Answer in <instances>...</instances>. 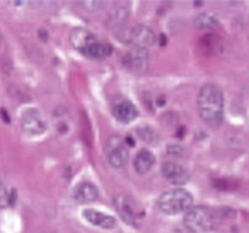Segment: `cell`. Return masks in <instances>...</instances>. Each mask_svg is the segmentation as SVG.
Listing matches in <instances>:
<instances>
[{"label":"cell","instance_id":"1","mask_svg":"<svg viewBox=\"0 0 249 233\" xmlns=\"http://www.w3.org/2000/svg\"><path fill=\"white\" fill-rule=\"evenodd\" d=\"M197 108L201 119L207 125H221L225 117V96L221 88L213 83L202 86L197 96Z\"/></svg>","mask_w":249,"mask_h":233},{"label":"cell","instance_id":"2","mask_svg":"<svg viewBox=\"0 0 249 233\" xmlns=\"http://www.w3.org/2000/svg\"><path fill=\"white\" fill-rule=\"evenodd\" d=\"M156 205L162 214L173 216L189 211L194 205V197L187 190H167L159 196Z\"/></svg>","mask_w":249,"mask_h":233},{"label":"cell","instance_id":"3","mask_svg":"<svg viewBox=\"0 0 249 233\" xmlns=\"http://www.w3.org/2000/svg\"><path fill=\"white\" fill-rule=\"evenodd\" d=\"M183 225L192 233H208L213 228V216L207 209L192 206L183 216Z\"/></svg>","mask_w":249,"mask_h":233},{"label":"cell","instance_id":"4","mask_svg":"<svg viewBox=\"0 0 249 233\" xmlns=\"http://www.w3.org/2000/svg\"><path fill=\"white\" fill-rule=\"evenodd\" d=\"M113 205H114L115 211L118 212V215L121 216L124 222L133 227H137L139 225V222L142 221V212L134 198L125 194H121V195L115 196L113 200Z\"/></svg>","mask_w":249,"mask_h":233},{"label":"cell","instance_id":"5","mask_svg":"<svg viewBox=\"0 0 249 233\" xmlns=\"http://www.w3.org/2000/svg\"><path fill=\"white\" fill-rule=\"evenodd\" d=\"M117 37L124 44H130L133 47H148L153 46L156 41V36L154 31L145 25H137L130 30L121 31L117 34Z\"/></svg>","mask_w":249,"mask_h":233},{"label":"cell","instance_id":"6","mask_svg":"<svg viewBox=\"0 0 249 233\" xmlns=\"http://www.w3.org/2000/svg\"><path fill=\"white\" fill-rule=\"evenodd\" d=\"M106 155L108 162L115 169L125 166L129 158L128 144L121 135H110L106 143Z\"/></svg>","mask_w":249,"mask_h":233},{"label":"cell","instance_id":"7","mask_svg":"<svg viewBox=\"0 0 249 233\" xmlns=\"http://www.w3.org/2000/svg\"><path fill=\"white\" fill-rule=\"evenodd\" d=\"M149 51L144 47H132L123 56V65L134 73H142L149 69Z\"/></svg>","mask_w":249,"mask_h":233},{"label":"cell","instance_id":"8","mask_svg":"<svg viewBox=\"0 0 249 233\" xmlns=\"http://www.w3.org/2000/svg\"><path fill=\"white\" fill-rule=\"evenodd\" d=\"M21 126L24 132L33 135L42 134L46 130V123L42 119L40 112L35 108H29L22 112Z\"/></svg>","mask_w":249,"mask_h":233},{"label":"cell","instance_id":"9","mask_svg":"<svg viewBox=\"0 0 249 233\" xmlns=\"http://www.w3.org/2000/svg\"><path fill=\"white\" fill-rule=\"evenodd\" d=\"M161 175L173 185H183L189 181L190 175L182 165L176 161H166L161 165Z\"/></svg>","mask_w":249,"mask_h":233},{"label":"cell","instance_id":"10","mask_svg":"<svg viewBox=\"0 0 249 233\" xmlns=\"http://www.w3.org/2000/svg\"><path fill=\"white\" fill-rule=\"evenodd\" d=\"M97 40L98 38L85 28H76L70 34V42L73 46V49L80 51L81 54H85Z\"/></svg>","mask_w":249,"mask_h":233},{"label":"cell","instance_id":"11","mask_svg":"<svg viewBox=\"0 0 249 233\" xmlns=\"http://www.w3.org/2000/svg\"><path fill=\"white\" fill-rule=\"evenodd\" d=\"M99 191L98 187L93 185L92 182H81L77 185L72 192V200L78 205H85L88 202H93V201L98 200Z\"/></svg>","mask_w":249,"mask_h":233},{"label":"cell","instance_id":"12","mask_svg":"<svg viewBox=\"0 0 249 233\" xmlns=\"http://www.w3.org/2000/svg\"><path fill=\"white\" fill-rule=\"evenodd\" d=\"M138 114H139L138 108L128 99H121V101L115 102V105L113 106L114 118L123 124H128L133 122L137 118Z\"/></svg>","mask_w":249,"mask_h":233},{"label":"cell","instance_id":"13","mask_svg":"<svg viewBox=\"0 0 249 233\" xmlns=\"http://www.w3.org/2000/svg\"><path fill=\"white\" fill-rule=\"evenodd\" d=\"M82 217L92 226L103 228V230H112L117 226V221L113 216L103 212L96 211L93 209H86L82 211Z\"/></svg>","mask_w":249,"mask_h":233},{"label":"cell","instance_id":"14","mask_svg":"<svg viewBox=\"0 0 249 233\" xmlns=\"http://www.w3.org/2000/svg\"><path fill=\"white\" fill-rule=\"evenodd\" d=\"M129 18V10L124 5H117L109 11L107 18V26L115 34H119L125 28V22Z\"/></svg>","mask_w":249,"mask_h":233},{"label":"cell","instance_id":"15","mask_svg":"<svg viewBox=\"0 0 249 233\" xmlns=\"http://www.w3.org/2000/svg\"><path fill=\"white\" fill-rule=\"evenodd\" d=\"M155 164V155L148 149H142L138 151L134 159V169L138 174L144 175L148 173Z\"/></svg>","mask_w":249,"mask_h":233},{"label":"cell","instance_id":"16","mask_svg":"<svg viewBox=\"0 0 249 233\" xmlns=\"http://www.w3.org/2000/svg\"><path fill=\"white\" fill-rule=\"evenodd\" d=\"M110 54H112L110 45L107 44V42H102L97 40L83 55L89 58H94V60H103V58L108 57Z\"/></svg>","mask_w":249,"mask_h":233},{"label":"cell","instance_id":"17","mask_svg":"<svg viewBox=\"0 0 249 233\" xmlns=\"http://www.w3.org/2000/svg\"><path fill=\"white\" fill-rule=\"evenodd\" d=\"M194 25L200 30H211L218 25V20L210 13H201L194 19Z\"/></svg>","mask_w":249,"mask_h":233},{"label":"cell","instance_id":"18","mask_svg":"<svg viewBox=\"0 0 249 233\" xmlns=\"http://www.w3.org/2000/svg\"><path fill=\"white\" fill-rule=\"evenodd\" d=\"M10 195L11 194L9 192L6 185L4 184L3 180L0 179V209H5V207L11 205Z\"/></svg>","mask_w":249,"mask_h":233},{"label":"cell","instance_id":"19","mask_svg":"<svg viewBox=\"0 0 249 233\" xmlns=\"http://www.w3.org/2000/svg\"><path fill=\"white\" fill-rule=\"evenodd\" d=\"M138 134L142 138L144 142H148V143H155V132L153 129L149 128V126H142V128H138Z\"/></svg>","mask_w":249,"mask_h":233},{"label":"cell","instance_id":"20","mask_svg":"<svg viewBox=\"0 0 249 233\" xmlns=\"http://www.w3.org/2000/svg\"><path fill=\"white\" fill-rule=\"evenodd\" d=\"M81 5L90 11H97L98 9L103 8L104 3H102V1H86V3H81Z\"/></svg>","mask_w":249,"mask_h":233},{"label":"cell","instance_id":"21","mask_svg":"<svg viewBox=\"0 0 249 233\" xmlns=\"http://www.w3.org/2000/svg\"><path fill=\"white\" fill-rule=\"evenodd\" d=\"M182 150H183V149L181 148V146H178V145H170L169 146V151H167V153H169L170 155L178 157V154L182 153Z\"/></svg>","mask_w":249,"mask_h":233},{"label":"cell","instance_id":"22","mask_svg":"<svg viewBox=\"0 0 249 233\" xmlns=\"http://www.w3.org/2000/svg\"><path fill=\"white\" fill-rule=\"evenodd\" d=\"M0 113H1V118H3V121L5 122V123H10V117H9V113L6 112L5 109H0Z\"/></svg>","mask_w":249,"mask_h":233},{"label":"cell","instance_id":"23","mask_svg":"<svg viewBox=\"0 0 249 233\" xmlns=\"http://www.w3.org/2000/svg\"><path fill=\"white\" fill-rule=\"evenodd\" d=\"M1 41H3V36H1V33H0V46H1Z\"/></svg>","mask_w":249,"mask_h":233}]
</instances>
